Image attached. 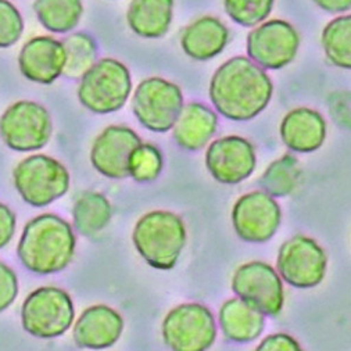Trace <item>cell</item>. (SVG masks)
<instances>
[{
    "label": "cell",
    "mask_w": 351,
    "mask_h": 351,
    "mask_svg": "<svg viewBox=\"0 0 351 351\" xmlns=\"http://www.w3.org/2000/svg\"><path fill=\"white\" fill-rule=\"evenodd\" d=\"M272 90L268 74L243 56L225 62L210 82L214 107L233 121H247L257 117L268 106Z\"/></svg>",
    "instance_id": "obj_1"
},
{
    "label": "cell",
    "mask_w": 351,
    "mask_h": 351,
    "mask_svg": "<svg viewBox=\"0 0 351 351\" xmlns=\"http://www.w3.org/2000/svg\"><path fill=\"white\" fill-rule=\"evenodd\" d=\"M75 252V235L67 221L54 214L31 219L19 242L17 254L23 265L39 275L62 272Z\"/></svg>",
    "instance_id": "obj_2"
},
{
    "label": "cell",
    "mask_w": 351,
    "mask_h": 351,
    "mask_svg": "<svg viewBox=\"0 0 351 351\" xmlns=\"http://www.w3.org/2000/svg\"><path fill=\"white\" fill-rule=\"evenodd\" d=\"M132 241L150 267L171 269L185 247L186 228L177 214L162 210L152 211L136 222Z\"/></svg>",
    "instance_id": "obj_3"
},
{
    "label": "cell",
    "mask_w": 351,
    "mask_h": 351,
    "mask_svg": "<svg viewBox=\"0 0 351 351\" xmlns=\"http://www.w3.org/2000/svg\"><path fill=\"white\" fill-rule=\"evenodd\" d=\"M132 90L130 70L114 58H101L81 78L78 99L96 114H108L124 107Z\"/></svg>",
    "instance_id": "obj_4"
},
{
    "label": "cell",
    "mask_w": 351,
    "mask_h": 351,
    "mask_svg": "<svg viewBox=\"0 0 351 351\" xmlns=\"http://www.w3.org/2000/svg\"><path fill=\"white\" fill-rule=\"evenodd\" d=\"M74 317L70 295L54 286L34 290L21 308L23 328L39 339H54L64 335L71 328Z\"/></svg>",
    "instance_id": "obj_5"
},
{
    "label": "cell",
    "mask_w": 351,
    "mask_h": 351,
    "mask_svg": "<svg viewBox=\"0 0 351 351\" xmlns=\"http://www.w3.org/2000/svg\"><path fill=\"white\" fill-rule=\"evenodd\" d=\"M13 178L23 200L34 207L50 204L64 196L70 188L67 168L45 154H35L23 160L16 167Z\"/></svg>",
    "instance_id": "obj_6"
},
{
    "label": "cell",
    "mask_w": 351,
    "mask_h": 351,
    "mask_svg": "<svg viewBox=\"0 0 351 351\" xmlns=\"http://www.w3.org/2000/svg\"><path fill=\"white\" fill-rule=\"evenodd\" d=\"M184 107L182 90L162 78L142 81L134 95L132 110L139 123L153 132H167L173 128Z\"/></svg>",
    "instance_id": "obj_7"
},
{
    "label": "cell",
    "mask_w": 351,
    "mask_h": 351,
    "mask_svg": "<svg viewBox=\"0 0 351 351\" xmlns=\"http://www.w3.org/2000/svg\"><path fill=\"white\" fill-rule=\"evenodd\" d=\"M162 337L172 351H207L217 337L213 313L197 303L175 307L164 318Z\"/></svg>",
    "instance_id": "obj_8"
},
{
    "label": "cell",
    "mask_w": 351,
    "mask_h": 351,
    "mask_svg": "<svg viewBox=\"0 0 351 351\" xmlns=\"http://www.w3.org/2000/svg\"><path fill=\"white\" fill-rule=\"evenodd\" d=\"M49 111L29 100L10 106L0 119V135L16 152H32L45 147L51 136Z\"/></svg>",
    "instance_id": "obj_9"
},
{
    "label": "cell",
    "mask_w": 351,
    "mask_h": 351,
    "mask_svg": "<svg viewBox=\"0 0 351 351\" xmlns=\"http://www.w3.org/2000/svg\"><path fill=\"white\" fill-rule=\"evenodd\" d=\"M238 299L263 315L276 317L283 308V285L278 272L263 261L239 267L232 279Z\"/></svg>",
    "instance_id": "obj_10"
},
{
    "label": "cell",
    "mask_w": 351,
    "mask_h": 351,
    "mask_svg": "<svg viewBox=\"0 0 351 351\" xmlns=\"http://www.w3.org/2000/svg\"><path fill=\"white\" fill-rule=\"evenodd\" d=\"M328 258L324 249L311 238L296 235L286 241L278 253V272L295 287L318 286L326 272Z\"/></svg>",
    "instance_id": "obj_11"
},
{
    "label": "cell",
    "mask_w": 351,
    "mask_h": 351,
    "mask_svg": "<svg viewBox=\"0 0 351 351\" xmlns=\"http://www.w3.org/2000/svg\"><path fill=\"white\" fill-rule=\"evenodd\" d=\"M300 38L295 27L283 20H269L247 36V53L258 67L279 70L295 60Z\"/></svg>",
    "instance_id": "obj_12"
},
{
    "label": "cell",
    "mask_w": 351,
    "mask_h": 351,
    "mask_svg": "<svg viewBox=\"0 0 351 351\" xmlns=\"http://www.w3.org/2000/svg\"><path fill=\"white\" fill-rule=\"evenodd\" d=\"M280 207L264 192L243 195L233 206L232 223L238 237L245 242H268L280 225Z\"/></svg>",
    "instance_id": "obj_13"
},
{
    "label": "cell",
    "mask_w": 351,
    "mask_h": 351,
    "mask_svg": "<svg viewBox=\"0 0 351 351\" xmlns=\"http://www.w3.org/2000/svg\"><path fill=\"white\" fill-rule=\"evenodd\" d=\"M206 165L218 182L237 185L253 173L256 152L253 145L242 136L219 138L208 146Z\"/></svg>",
    "instance_id": "obj_14"
},
{
    "label": "cell",
    "mask_w": 351,
    "mask_h": 351,
    "mask_svg": "<svg viewBox=\"0 0 351 351\" xmlns=\"http://www.w3.org/2000/svg\"><path fill=\"white\" fill-rule=\"evenodd\" d=\"M142 145L135 131L127 127H107L93 142L92 165L104 177L123 180L130 177V158Z\"/></svg>",
    "instance_id": "obj_15"
},
{
    "label": "cell",
    "mask_w": 351,
    "mask_h": 351,
    "mask_svg": "<svg viewBox=\"0 0 351 351\" xmlns=\"http://www.w3.org/2000/svg\"><path fill=\"white\" fill-rule=\"evenodd\" d=\"M20 70L29 81L49 85L63 74L66 53L62 42L51 36L29 39L19 56Z\"/></svg>",
    "instance_id": "obj_16"
},
{
    "label": "cell",
    "mask_w": 351,
    "mask_h": 351,
    "mask_svg": "<svg viewBox=\"0 0 351 351\" xmlns=\"http://www.w3.org/2000/svg\"><path fill=\"white\" fill-rule=\"evenodd\" d=\"M124 319L115 310L97 304L86 308L77 321L73 337L78 347L103 350L121 337Z\"/></svg>",
    "instance_id": "obj_17"
},
{
    "label": "cell",
    "mask_w": 351,
    "mask_h": 351,
    "mask_svg": "<svg viewBox=\"0 0 351 351\" xmlns=\"http://www.w3.org/2000/svg\"><path fill=\"white\" fill-rule=\"evenodd\" d=\"M326 136L324 117L311 108L300 107L289 111L280 124L283 143L298 153H313L318 150Z\"/></svg>",
    "instance_id": "obj_18"
},
{
    "label": "cell",
    "mask_w": 351,
    "mask_h": 351,
    "mask_svg": "<svg viewBox=\"0 0 351 351\" xmlns=\"http://www.w3.org/2000/svg\"><path fill=\"white\" fill-rule=\"evenodd\" d=\"M217 127L218 117L211 108L200 103H189L182 107L172 135L180 147L196 152L206 146L217 132Z\"/></svg>",
    "instance_id": "obj_19"
},
{
    "label": "cell",
    "mask_w": 351,
    "mask_h": 351,
    "mask_svg": "<svg viewBox=\"0 0 351 351\" xmlns=\"http://www.w3.org/2000/svg\"><path fill=\"white\" fill-rule=\"evenodd\" d=\"M229 39L228 28L215 17L206 16L191 24L182 34L184 51L197 62H206L218 56Z\"/></svg>",
    "instance_id": "obj_20"
},
{
    "label": "cell",
    "mask_w": 351,
    "mask_h": 351,
    "mask_svg": "<svg viewBox=\"0 0 351 351\" xmlns=\"http://www.w3.org/2000/svg\"><path fill=\"white\" fill-rule=\"evenodd\" d=\"M219 325L225 337L230 341L249 343L263 333L265 317L235 298L222 304L219 310Z\"/></svg>",
    "instance_id": "obj_21"
},
{
    "label": "cell",
    "mask_w": 351,
    "mask_h": 351,
    "mask_svg": "<svg viewBox=\"0 0 351 351\" xmlns=\"http://www.w3.org/2000/svg\"><path fill=\"white\" fill-rule=\"evenodd\" d=\"M172 10L173 2L171 0H135L130 5L127 21L136 35L157 39L168 32Z\"/></svg>",
    "instance_id": "obj_22"
},
{
    "label": "cell",
    "mask_w": 351,
    "mask_h": 351,
    "mask_svg": "<svg viewBox=\"0 0 351 351\" xmlns=\"http://www.w3.org/2000/svg\"><path fill=\"white\" fill-rule=\"evenodd\" d=\"M111 204L104 195L86 192L74 204V228L81 235L90 238L107 226L111 219Z\"/></svg>",
    "instance_id": "obj_23"
},
{
    "label": "cell",
    "mask_w": 351,
    "mask_h": 351,
    "mask_svg": "<svg viewBox=\"0 0 351 351\" xmlns=\"http://www.w3.org/2000/svg\"><path fill=\"white\" fill-rule=\"evenodd\" d=\"M302 180V167L293 154L272 161L261 175L260 186L271 197H285L295 192Z\"/></svg>",
    "instance_id": "obj_24"
},
{
    "label": "cell",
    "mask_w": 351,
    "mask_h": 351,
    "mask_svg": "<svg viewBox=\"0 0 351 351\" xmlns=\"http://www.w3.org/2000/svg\"><path fill=\"white\" fill-rule=\"evenodd\" d=\"M34 10L46 29L69 32L78 25L84 8L80 0H38Z\"/></svg>",
    "instance_id": "obj_25"
},
{
    "label": "cell",
    "mask_w": 351,
    "mask_h": 351,
    "mask_svg": "<svg viewBox=\"0 0 351 351\" xmlns=\"http://www.w3.org/2000/svg\"><path fill=\"white\" fill-rule=\"evenodd\" d=\"M62 45L66 53L63 74L71 80L82 78L96 63L97 47L93 38L88 34L78 32L63 39Z\"/></svg>",
    "instance_id": "obj_26"
},
{
    "label": "cell",
    "mask_w": 351,
    "mask_h": 351,
    "mask_svg": "<svg viewBox=\"0 0 351 351\" xmlns=\"http://www.w3.org/2000/svg\"><path fill=\"white\" fill-rule=\"evenodd\" d=\"M322 46L329 60L348 70L351 67V17L341 16L332 20L322 32Z\"/></svg>",
    "instance_id": "obj_27"
},
{
    "label": "cell",
    "mask_w": 351,
    "mask_h": 351,
    "mask_svg": "<svg viewBox=\"0 0 351 351\" xmlns=\"http://www.w3.org/2000/svg\"><path fill=\"white\" fill-rule=\"evenodd\" d=\"M162 168V156L153 145H141L130 158V177L136 182L147 184L154 181Z\"/></svg>",
    "instance_id": "obj_28"
},
{
    "label": "cell",
    "mask_w": 351,
    "mask_h": 351,
    "mask_svg": "<svg viewBox=\"0 0 351 351\" xmlns=\"http://www.w3.org/2000/svg\"><path fill=\"white\" fill-rule=\"evenodd\" d=\"M223 8L228 16L243 27H254L264 21L272 12V0H226Z\"/></svg>",
    "instance_id": "obj_29"
},
{
    "label": "cell",
    "mask_w": 351,
    "mask_h": 351,
    "mask_svg": "<svg viewBox=\"0 0 351 351\" xmlns=\"http://www.w3.org/2000/svg\"><path fill=\"white\" fill-rule=\"evenodd\" d=\"M24 31V23L19 10L10 2H0V47L14 45Z\"/></svg>",
    "instance_id": "obj_30"
},
{
    "label": "cell",
    "mask_w": 351,
    "mask_h": 351,
    "mask_svg": "<svg viewBox=\"0 0 351 351\" xmlns=\"http://www.w3.org/2000/svg\"><path fill=\"white\" fill-rule=\"evenodd\" d=\"M19 293V280L16 272L0 261V313L9 308Z\"/></svg>",
    "instance_id": "obj_31"
},
{
    "label": "cell",
    "mask_w": 351,
    "mask_h": 351,
    "mask_svg": "<svg viewBox=\"0 0 351 351\" xmlns=\"http://www.w3.org/2000/svg\"><path fill=\"white\" fill-rule=\"evenodd\" d=\"M332 119L343 128H350V93L336 92L329 97Z\"/></svg>",
    "instance_id": "obj_32"
},
{
    "label": "cell",
    "mask_w": 351,
    "mask_h": 351,
    "mask_svg": "<svg viewBox=\"0 0 351 351\" xmlns=\"http://www.w3.org/2000/svg\"><path fill=\"white\" fill-rule=\"evenodd\" d=\"M254 351H304L296 339L286 333H275L265 337Z\"/></svg>",
    "instance_id": "obj_33"
},
{
    "label": "cell",
    "mask_w": 351,
    "mask_h": 351,
    "mask_svg": "<svg viewBox=\"0 0 351 351\" xmlns=\"http://www.w3.org/2000/svg\"><path fill=\"white\" fill-rule=\"evenodd\" d=\"M16 215L3 203H0V249H3L14 235Z\"/></svg>",
    "instance_id": "obj_34"
},
{
    "label": "cell",
    "mask_w": 351,
    "mask_h": 351,
    "mask_svg": "<svg viewBox=\"0 0 351 351\" xmlns=\"http://www.w3.org/2000/svg\"><path fill=\"white\" fill-rule=\"evenodd\" d=\"M317 5L326 10V12H330V13H337V12H346L351 8V2L350 0H341V2H333V0H330V2H328V0H324V2H317Z\"/></svg>",
    "instance_id": "obj_35"
}]
</instances>
